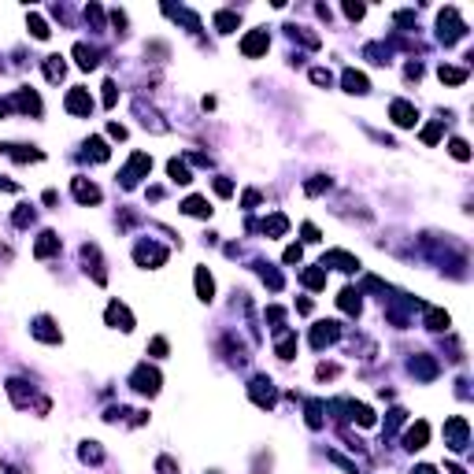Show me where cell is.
<instances>
[{"label": "cell", "instance_id": "6da1fadb", "mask_svg": "<svg viewBox=\"0 0 474 474\" xmlns=\"http://www.w3.org/2000/svg\"><path fill=\"white\" fill-rule=\"evenodd\" d=\"M437 38L445 41V49H452L460 38H467V23L460 19V12H456V8H445V12L437 15Z\"/></svg>", "mask_w": 474, "mask_h": 474}, {"label": "cell", "instance_id": "7a4b0ae2", "mask_svg": "<svg viewBox=\"0 0 474 474\" xmlns=\"http://www.w3.org/2000/svg\"><path fill=\"white\" fill-rule=\"evenodd\" d=\"M445 445H449V452H467L471 449V426L463 415H452L449 423H445Z\"/></svg>", "mask_w": 474, "mask_h": 474}, {"label": "cell", "instance_id": "3957f363", "mask_svg": "<svg viewBox=\"0 0 474 474\" xmlns=\"http://www.w3.org/2000/svg\"><path fill=\"white\" fill-rule=\"evenodd\" d=\"M160 386H163V378H160L156 367H149V363H138V367H134L130 389H138V393H145V397H156Z\"/></svg>", "mask_w": 474, "mask_h": 474}, {"label": "cell", "instance_id": "277c9868", "mask_svg": "<svg viewBox=\"0 0 474 474\" xmlns=\"http://www.w3.org/2000/svg\"><path fill=\"white\" fill-rule=\"evenodd\" d=\"M152 171V156H145V152H134L130 163L123 167V175H118V182H123V189H134L141 178H149Z\"/></svg>", "mask_w": 474, "mask_h": 474}, {"label": "cell", "instance_id": "5b68a950", "mask_svg": "<svg viewBox=\"0 0 474 474\" xmlns=\"http://www.w3.org/2000/svg\"><path fill=\"white\" fill-rule=\"evenodd\" d=\"M249 397H252V404L256 408H275V400H278V386L271 382L267 375H256L249 382Z\"/></svg>", "mask_w": 474, "mask_h": 474}, {"label": "cell", "instance_id": "8992f818", "mask_svg": "<svg viewBox=\"0 0 474 474\" xmlns=\"http://www.w3.org/2000/svg\"><path fill=\"white\" fill-rule=\"evenodd\" d=\"M167 256L171 252L163 249V245H156V241H138L134 245V260H138V267H163Z\"/></svg>", "mask_w": 474, "mask_h": 474}, {"label": "cell", "instance_id": "52a82bcc", "mask_svg": "<svg viewBox=\"0 0 474 474\" xmlns=\"http://www.w3.org/2000/svg\"><path fill=\"white\" fill-rule=\"evenodd\" d=\"M104 323L112 326V330H123V334H130V330H134V315H130V308H126L123 300H112V304H108Z\"/></svg>", "mask_w": 474, "mask_h": 474}, {"label": "cell", "instance_id": "ba28073f", "mask_svg": "<svg viewBox=\"0 0 474 474\" xmlns=\"http://www.w3.org/2000/svg\"><path fill=\"white\" fill-rule=\"evenodd\" d=\"M337 337H341V326H337L334 319H326V323H315V326H312V349H315V352L330 349Z\"/></svg>", "mask_w": 474, "mask_h": 474}, {"label": "cell", "instance_id": "9c48e42d", "mask_svg": "<svg viewBox=\"0 0 474 474\" xmlns=\"http://www.w3.org/2000/svg\"><path fill=\"white\" fill-rule=\"evenodd\" d=\"M134 115H138L141 126H145V130H152V134H167L171 130V126L163 123V115L156 112V108H149L145 100H134Z\"/></svg>", "mask_w": 474, "mask_h": 474}, {"label": "cell", "instance_id": "30bf717a", "mask_svg": "<svg viewBox=\"0 0 474 474\" xmlns=\"http://www.w3.org/2000/svg\"><path fill=\"white\" fill-rule=\"evenodd\" d=\"M82 263H86V275H93L97 286L108 282V271H104V260H100V249L97 245H82Z\"/></svg>", "mask_w": 474, "mask_h": 474}, {"label": "cell", "instance_id": "8fae6325", "mask_svg": "<svg viewBox=\"0 0 474 474\" xmlns=\"http://www.w3.org/2000/svg\"><path fill=\"white\" fill-rule=\"evenodd\" d=\"M63 108H67L71 115H82V118H89V112H93V97H89V89H82L75 86L67 93V100H63Z\"/></svg>", "mask_w": 474, "mask_h": 474}, {"label": "cell", "instance_id": "7c38bea8", "mask_svg": "<svg viewBox=\"0 0 474 474\" xmlns=\"http://www.w3.org/2000/svg\"><path fill=\"white\" fill-rule=\"evenodd\" d=\"M389 118H393L400 130H408V126L419 123V108L412 100H393V104H389Z\"/></svg>", "mask_w": 474, "mask_h": 474}, {"label": "cell", "instance_id": "4fadbf2b", "mask_svg": "<svg viewBox=\"0 0 474 474\" xmlns=\"http://www.w3.org/2000/svg\"><path fill=\"white\" fill-rule=\"evenodd\" d=\"M408 371L419 378V382H434L437 375H441V367H437V360L434 356H426V352H419V356H412V363H408Z\"/></svg>", "mask_w": 474, "mask_h": 474}, {"label": "cell", "instance_id": "5bb4252c", "mask_svg": "<svg viewBox=\"0 0 474 474\" xmlns=\"http://www.w3.org/2000/svg\"><path fill=\"white\" fill-rule=\"evenodd\" d=\"M319 267H337V271H345V275H352V271H360V260H356L352 252H345V249H330Z\"/></svg>", "mask_w": 474, "mask_h": 474}, {"label": "cell", "instance_id": "9a60e30c", "mask_svg": "<svg viewBox=\"0 0 474 474\" xmlns=\"http://www.w3.org/2000/svg\"><path fill=\"white\" fill-rule=\"evenodd\" d=\"M271 49V38H267V30H252V34H245L241 38V56H249V60H256L263 56V52Z\"/></svg>", "mask_w": 474, "mask_h": 474}, {"label": "cell", "instance_id": "2e32d148", "mask_svg": "<svg viewBox=\"0 0 474 474\" xmlns=\"http://www.w3.org/2000/svg\"><path fill=\"white\" fill-rule=\"evenodd\" d=\"M30 334L38 337V341H45V345H60L63 341V334H60V326L52 323L49 315H38L34 319V326H30Z\"/></svg>", "mask_w": 474, "mask_h": 474}, {"label": "cell", "instance_id": "e0dca14e", "mask_svg": "<svg viewBox=\"0 0 474 474\" xmlns=\"http://www.w3.org/2000/svg\"><path fill=\"white\" fill-rule=\"evenodd\" d=\"M8 108H15V112H23V115H41V97L34 93V89H19V93L8 100Z\"/></svg>", "mask_w": 474, "mask_h": 474}, {"label": "cell", "instance_id": "ac0fdd59", "mask_svg": "<svg viewBox=\"0 0 474 474\" xmlns=\"http://www.w3.org/2000/svg\"><path fill=\"white\" fill-rule=\"evenodd\" d=\"M8 397H12V404L15 408H30V400H34V386L30 382H23V378H8Z\"/></svg>", "mask_w": 474, "mask_h": 474}, {"label": "cell", "instance_id": "d6986e66", "mask_svg": "<svg viewBox=\"0 0 474 474\" xmlns=\"http://www.w3.org/2000/svg\"><path fill=\"white\" fill-rule=\"evenodd\" d=\"M426 441H430V423H423V419H419L415 426H408V434H404V449L408 452L426 449Z\"/></svg>", "mask_w": 474, "mask_h": 474}, {"label": "cell", "instance_id": "ffe728a7", "mask_svg": "<svg viewBox=\"0 0 474 474\" xmlns=\"http://www.w3.org/2000/svg\"><path fill=\"white\" fill-rule=\"evenodd\" d=\"M341 86H345V93H352V97L371 93V82H367V75H363V71H356V67H349V71L341 75Z\"/></svg>", "mask_w": 474, "mask_h": 474}, {"label": "cell", "instance_id": "44dd1931", "mask_svg": "<svg viewBox=\"0 0 474 474\" xmlns=\"http://www.w3.org/2000/svg\"><path fill=\"white\" fill-rule=\"evenodd\" d=\"M71 193H75L78 204H100V189L89 178H71Z\"/></svg>", "mask_w": 474, "mask_h": 474}, {"label": "cell", "instance_id": "7402d4cb", "mask_svg": "<svg viewBox=\"0 0 474 474\" xmlns=\"http://www.w3.org/2000/svg\"><path fill=\"white\" fill-rule=\"evenodd\" d=\"M60 234L56 230H45L41 237H38V245H34V256H38V260H49V256H56V252H60Z\"/></svg>", "mask_w": 474, "mask_h": 474}, {"label": "cell", "instance_id": "603a6c76", "mask_svg": "<svg viewBox=\"0 0 474 474\" xmlns=\"http://www.w3.org/2000/svg\"><path fill=\"white\" fill-rule=\"evenodd\" d=\"M193 282H197V297L204 300V304H212V300H215V278H212V271H208V267H197Z\"/></svg>", "mask_w": 474, "mask_h": 474}, {"label": "cell", "instance_id": "cb8c5ba5", "mask_svg": "<svg viewBox=\"0 0 474 474\" xmlns=\"http://www.w3.org/2000/svg\"><path fill=\"white\" fill-rule=\"evenodd\" d=\"M363 293H360V289H341V293H337V308H341V312L345 315H360V308H363V300H360Z\"/></svg>", "mask_w": 474, "mask_h": 474}, {"label": "cell", "instance_id": "d4e9b609", "mask_svg": "<svg viewBox=\"0 0 474 474\" xmlns=\"http://www.w3.org/2000/svg\"><path fill=\"white\" fill-rule=\"evenodd\" d=\"M0 152L12 156V160H19V163H38L41 160V152L30 149V145H0Z\"/></svg>", "mask_w": 474, "mask_h": 474}, {"label": "cell", "instance_id": "484cf974", "mask_svg": "<svg viewBox=\"0 0 474 474\" xmlns=\"http://www.w3.org/2000/svg\"><path fill=\"white\" fill-rule=\"evenodd\" d=\"M423 312H426V330L441 334V330H449V326H452L449 312H441V308H423Z\"/></svg>", "mask_w": 474, "mask_h": 474}, {"label": "cell", "instance_id": "4316f807", "mask_svg": "<svg viewBox=\"0 0 474 474\" xmlns=\"http://www.w3.org/2000/svg\"><path fill=\"white\" fill-rule=\"evenodd\" d=\"M397 300H400L404 308H426L423 300H415V297H397ZM386 315H389V323H397V326H400V330L408 326V312H400V308H389Z\"/></svg>", "mask_w": 474, "mask_h": 474}, {"label": "cell", "instance_id": "83f0119b", "mask_svg": "<svg viewBox=\"0 0 474 474\" xmlns=\"http://www.w3.org/2000/svg\"><path fill=\"white\" fill-rule=\"evenodd\" d=\"M75 60H78V67H82V71H93L97 63H100V52H97V49H89L86 41H78V45H75Z\"/></svg>", "mask_w": 474, "mask_h": 474}, {"label": "cell", "instance_id": "f1b7e54d", "mask_svg": "<svg viewBox=\"0 0 474 474\" xmlns=\"http://www.w3.org/2000/svg\"><path fill=\"white\" fill-rule=\"evenodd\" d=\"M78 460H82V463H93V467H100V463H104V449H100V441H82Z\"/></svg>", "mask_w": 474, "mask_h": 474}, {"label": "cell", "instance_id": "f546056e", "mask_svg": "<svg viewBox=\"0 0 474 474\" xmlns=\"http://www.w3.org/2000/svg\"><path fill=\"white\" fill-rule=\"evenodd\" d=\"M86 156L93 160V163H104L108 156H112V149H108L104 138H89V141H86Z\"/></svg>", "mask_w": 474, "mask_h": 474}, {"label": "cell", "instance_id": "4dcf8cb0", "mask_svg": "<svg viewBox=\"0 0 474 474\" xmlns=\"http://www.w3.org/2000/svg\"><path fill=\"white\" fill-rule=\"evenodd\" d=\"M437 78H441L445 86H463V82H467V67H449V63H441Z\"/></svg>", "mask_w": 474, "mask_h": 474}, {"label": "cell", "instance_id": "1f68e13d", "mask_svg": "<svg viewBox=\"0 0 474 474\" xmlns=\"http://www.w3.org/2000/svg\"><path fill=\"white\" fill-rule=\"evenodd\" d=\"M167 175H171L175 186H189V182H193V175H189V167H186V160H171L167 163Z\"/></svg>", "mask_w": 474, "mask_h": 474}, {"label": "cell", "instance_id": "d6a6232c", "mask_svg": "<svg viewBox=\"0 0 474 474\" xmlns=\"http://www.w3.org/2000/svg\"><path fill=\"white\" fill-rule=\"evenodd\" d=\"M297 356V334H289V330H282L278 334V360H293Z\"/></svg>", "mask_w": 474, "mask_h": 474}, {"label": "cell", "instance_id": "836d02e7", "mask_svg": "<svg viewBox=\"0 0 474 474\" xmlns=\"http://www.w3.org/2000/svg\"><path fill=\"white\" fill-rule=\"evenodd\" d=\"M260 230L267 234V237H282V234L289 230V219H286V215H271V219H263Z\"/></svg>", "mask_w": 474, "mask_h": 474}, {"label": "cell", "instance_id": "e575fe53", "mask_svg": "<svg viewBox=\"0 0 474 474\" xmlns=\"http://www.w3.org/2000/svg\"><path fill=\"white\" fill-rule=\"evenodd\" d=\"M182 212L193 215V219H208V215H212V208H208V200H204V197H189L186 204H182Z\"/></svg>", "mask_w": 474, "mask_h": 474}, {"label": "cell", "instance_id": "d590c367", "mask_svg": "<svg viewBox=\"0 0 474 474\" xmlns=\"http://www.w3.org/2000/svg\"><path fill=\"white\" fill-rule=\"evenodd\" d=\"M304 423L312 426V430H323V400H308V408H304Z\"/></svg>", "mask_w": 474, "mask_h": 474}, {"label": "cell", "instance_id": "8d00e7d4", "mask_svg": "<svg viewBox=\"0 0 474 474\" xmlns=\"http://www.w3.org/2000/svg\"><path fill=\"white\" fill-rule=\"evenodd\" d=\"M63 75H67L63 56H49V60H45V78H49V82H63Z\"/></svg>", "mask_w": 474, "mask_h": 474}, {"label": "cell", "instance_id": "74e56055", "mask_svg": "<svg viewBox=\"0 0 474 474\" xmlns=\"http://www.w3.org/2000/svg\"><path fill=\"white\" fill-rule=\"evenodd\" d=\"M237 23H241V15H237V12H215V30L219 34H234Z\"/></svg>", "mask_w": 474, "mask_h": 474}, {"label": "cell", "instance_id": "f35d334b", "mask_svg": "<svg viewBox=\"0 0 474 474\" xmlns=\"http://www.w3.org/2000/svg\"><path fill=\"white\" fill-rule=\"evenodd\" d=\"M26 26H30V34H34L38 41H49V34H52V30H49V23H45L38 12H30V15H26Z\"/></svg>", "mask_w": 474, "mask_h": 474}, {"label": "cell", "instance_id": "ab89813d", "mask_svg": "<svg viewBox=\"0 0 474 474\" xmlns=\"http://www.w3.org/2000/svg\"><path fill=\"white\" fill-rule=\"evenodd\" d=\"M300 278H304L308 289H323V286H326V267H308Z\"/></svg>", "mask_w": 474, "mask_h": 474}, {"label": "cell", "instance_id": "60d3db41", "mask_svg": "<svg viewBox=\"0 0 474 474\" xmlns=\"http://www.w3.org/2000/svg\"><path fill=\"white\" fill-rule=\"evenodd\" d=\"M404 419H408L404 408H393V412H389V419H386V426H382V437H393V430H397L400 423H404Z\"/></svg>", "mask_w": 474, "mask_h": 474}, {"label": "cell", "instance_id": "b9f144b4", "mask_svg": "<svg viewBox=\"0 0 474 474\" xmlns=\"http://www.w3.org/2000/svg\"><path fill=\"white\" fill-rule=\"evenodd\" d=\"M363 56H367L371 63H378V67H386V63H389V49H382V45H367Z\"/></svg>", "mask_w": 474, "mask_h": 474}, {"label": "cell", "instance_id": "7bdbcfd3", "mask_svg": "<svg viewBox=\"0 0 474 474\" xmlns=\"http://www.w3.org/2000/svg\"><path fill=\"white\" fill-rule=\"evenodd\" d=\"M256 267H260V278L267 282L271 289H282V275H278L275 267H271V263H256Z\"/></svg>", "mask_w": 474, "mask_h": 474}, {"label": "cell", "instance_id": "ee69618b", "mask_svg": "<svg viewBox=\"0 0 474 474\" xmlns=\"http://www.w3.org/2000/svg\"><path fill=\"white\" fill-rule=\"evenodd\" d=\"M323 189H330V178H326V175H315L312 182H304V193L308 197H319Z\"/></svg>", "mask_w": 474, "mask_h": 474}, {"label": "cell", "instance_id": "f6af8a7d", "mask_svg": "<svg viewBox=\"0 0 474 474\" xmlns=\"http://www.w3.org/2000/svg\"><path fill=\"white\" fill-rule=\"evenodd\" d=\"M12 223L19 226V230H23V226H30L34 223V208L30 204H19V208H15V215H12Z\"/></svg>", "mask_w": 474, "mask_h": 474}, {"label": "cell", "instance_id": "bcb514c9", "mask_svg": "<svg viewBox=\"0 0 474 474\" xmlns=\"http://www.w3.org/2000/svg\"><path fill=\"white\" fill-rule=\"evenodd\" d=\"M449 152H452V156H456V160H463V163H467V160H471V145H467V141H463V138H452V145H449Z\"/></svg>", "mask_w": 474, "mask_h": 474}, {"label": "cell", "instance_id": "7dc6e473", "mask_svg": "<svg viewBox=\"0 0 474 474\" xmlns=\"http://www.w3.org/2000/svg\"><path fill=\"white\" fill-rule=\"evenodd\" d=\"M441 134H445V123H430V126L423 130V141H426V145H437V141H441Z\"/></svg>", "mask_w": 474, "mask_h": 474}, {"label": "cell", "instance_id": "c3c4849f", "mask_svg": "<svg viewBox=\"0 0 474 474\" xmlns=\"http://www.w3.org/2000/svg\"><path fill=\"white\" fill-rule=\"evenodd\" d=\"M156 474H178V463L171 460V456H160V460H156Z\"/></svg>", "mask_w": 474, "mask_h": 474}, {"label": "cell", "instance_id": "681fc988", "mask_svg": "<svg viewBox=\"0 0 474 474\" xmlns=\"http://www.w3.org/2000/svg\"><path fill=\"white\" fill-rule=\"evenodd\" d=\"M312 82H315V86H326V89H330L334 75H330V71H326V67H315V71H312Z\"/></svg>", "mask_w": 474, "mask_h": 474}, {"label": "cell", "instance_id": "f907efd6", "mask_svg": "<svg viewBox=\"0 0 474 474\" xmlns=\"http://www.w3.org/2000/svg\"><path fill=\"white\" fill-rule=\"evenodd\" d=\"M115 100H118V86L115 82H104V108H115Z\"/></svg>", "mask_w": 474, "mask_h": 474}, {"label": "cell", "instance_id": "816d5d0a", "mask_svg": "<svg viewBox=\"0 0 474 474\" xmlns=\"http://www.w3.org/2000/svg\"><path fill=\"white\" fill-rule=\"evenodd\" d=\"M86 23H93L97 30H100V23H104V12H100L97 4H89V8H86Z\"/></svg>", "mask_w": 474, "mask_h": 474}, {"label": "cell", "instance_id": "f5cc1de1", "mask_svg": "<svg viewBox=\"0 0 474 474\" xmlns=\"http://www.w3.org/2000/svg\"><path fill=\"white\" fill-rule=\"evenodd\" d=\"M330 463H337V467H345L349 474H360V471H356V463H352V460H345V456H337V452H330Z\"/></svg>", "mask_w": 474, "mask_h": 474}, {"label": "cell", "instance_id": "db71d44e", "mask_svg": "<svg viewBox=\"0 0 474 474\" xmlns=\"http://www.w3.org/2000/svg\"><path fill=\"white\" fill-rule=\"evenodd\" d=\"M149 352H152V356H156V360H160V356H167V341H163V337H152V345H149Z\"/></svg>", "mask_w": 474, "mask_h": 474}, {"label": "cell", "instance_id": "11a10c76", "mask_svg": "<svg viewBox=\"0 0 474 474\" xmlns=\"http://www.w3.org/2000/svg\"><path fill=\"white\" fill-rule=\"evenodd\" d=\"M300 256H304L300 245H289V249H286V263H300Z\"/></svg>", "mask_w": 474, "mask_h": 474}, {"label": "cell", "instance_id": "9f6ffc18", "mask_svg": "<svg viewBox=\"0 0 474 474\" xmlns=\"http://www.w3.org/2000/svg\"><path fill=\"white\" fill-rule=\"evenodd\" d=\"M363 12H367L363 4H345V15H349V19H363Z\"/></svg>", "mask_w": 474, "mask_h": 474}, {"label": "cell", "instance_id": "6f0895ef", "mask_svg": "<svg viewBox=\"0 0 474 474\" xmlns=\"http://www.w3.org/2000/svg\"><path fill=\"white\" fill-rule=\"evenodd\" d=\"M215 193H219V197H230V193H234V186H230L226 178H215Z\"/></svg>", "mask_w": 474, "mask_h": 474}, {"label": "cell", "instance_id": "680465c9", "mask_svg": "<svg viewBox=\"0 0 474 474\" xmlns=\"http://www.w3.org/2000/svg\"><path fill=\"white\" fill-rule=\"evenodd\" d=\"M300 234H304V241H319V230H315L312 223H304V226H300Z\"/></svg>", "mask_w": 474, "mask_h": 474}, {"label": "cell", "instance_id": "91938a15", "mask_svg": "<svg viewBox=\"0 0 474 474\" xmlns=\"http://www.w3.org/2000/svg\"><path fill=\"white\" fill-rule=\"evenodd\" d=\"M108 134H112V138H118V141H123V138H126V126H118V123H112V126H108Z\"/></svg>", "mask_w": 474, "mask_h": 474}, {"label": "cell", "instance_id": "94428289", "mask_svg": "<svg viewBox=\"0 0 474 474\" xmlns=\"http://www.w3.org/2000/svg\"><path fill=\"white\" fill-rule=\"evenodd\" d=\"M260 204V193L256 189H249V193H245V208H256Z\"/></svg>", "mask_w": 474, "mask_h": 474}, {"label": "cell", "instance_id": "6125c7cd", "mask_svg": "<svg viewBox=\"0 0 474 474\" xmlns=\"http://www.w3.org/2000/svg\"><path fill=\"white\" fill-rule=\"evenodd\" d=\"M408 78L419 82V78H423V67H419V63H408Z\"/></svg>", "mask_w": 474, "mask_h": 474}, {"label": "cell", "instance_id": "be15d7a7", "mask_svg": "<svg viewBox=\"0 0 474 474\" xmlns=\"http://www.w3.org/2000/svg\"><path fill=\"white\" fill-rule=\"evenodd\" d=\"M0 471H4V474H26V471H19V467H15V463H8V460L0 463Z\"/></svg>", "mask_w": 474, "mask_h": 474}, {"label": "cell", "instance_id": "e7e4bbea", "mask_svg": "<svg viewBox=\"0 0 474 474\" xmlns=\"http://www.w3.org/2000/svg\"><path fill=\"white\" fill-rule=\"evenodd\" d=\"M412 474H437V467H430V463H419Z\"/></svg>", "mask_w": 474, "mask_h": 474}, {"label": "cell", "instance_id": "03108f58", "mask_svg": "<svg viewBox=\"0 0 474 474\" xmlns=\"http://www.w3.org/2000/svg\"><path fill=\"white\" fill-rule=\"evenodd\" d=\"M0 189H4V193H15L19 186H15V182H8V178H0Z\"/></svg>", "mask_w": 474, "mask_h": 474}, {"label": "cell", "instance_id": "003e7915", "mask_svg": "<svg viewBox=\"0 0 474 474\" xmlns=\"http://www.w3.org/2000/svg\"><path fill=\"white\" fill-rule=\"evenodd\" d=\"M449 474H467L463 467H456V463H449Z\"/></svg>", "mask_w": 474, "mask_h": 474}]
</instances>
